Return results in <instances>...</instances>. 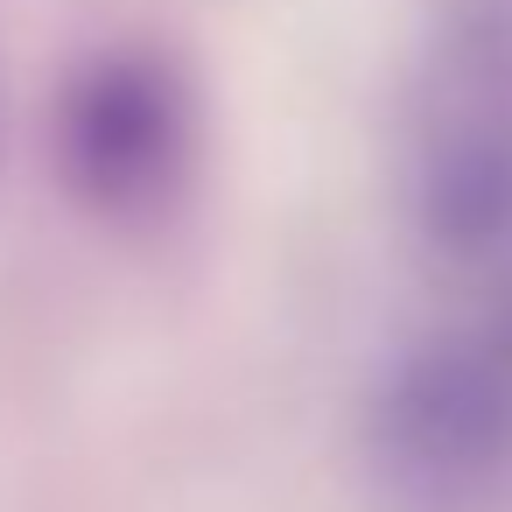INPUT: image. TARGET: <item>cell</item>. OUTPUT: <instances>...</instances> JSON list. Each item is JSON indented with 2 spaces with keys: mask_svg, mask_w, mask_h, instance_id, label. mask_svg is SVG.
Wrapping results in <instances>:
<instances>
[{
  "mask_svg": "<svg viewBox=\"0 0 512 512\" xmlns=\"http://www.w3.org/2000/svg\"><path fill=\"white\" fill-rule=\"evenodd\" d=\"M400 190L435 253L512 246V15L456 8L421 43L400 99Z\"/></svg>",
  "mask_w": 512,
  "mask_h": 512,
  "instance_id": "obj_1",
  "label": "cell"
},
{
  "mask_svg": "<svg viewBox=\"0 0 512 512\" xmlns=\"http://www.w3.org/2000/svg\"><path fill=\"white\" fill-rule=\"evenodd\" d=\"M204 148V99L162 43H92L50 99V155L64 190L106 225H148L183 204Z\"/></svg>",
  "mask_w": 512,
  "mask_h": 512,
  "instance_id": "obj_2",
  "label": "cell"
}]
</instances>
